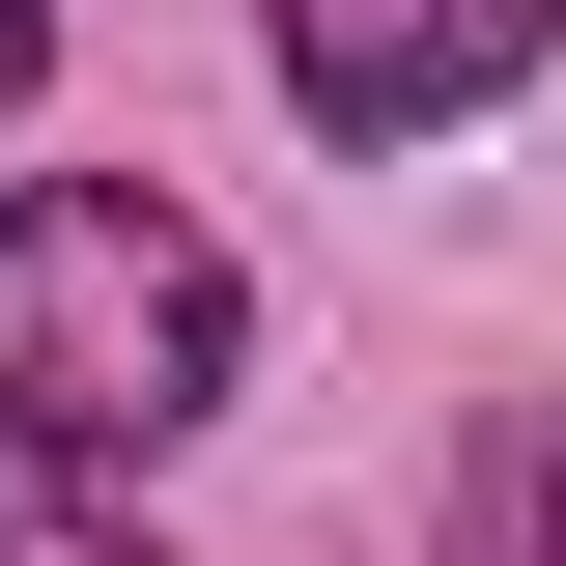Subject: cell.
Returning <instances> with one entry per match:
<instances>
[{"label": "cell", "instance_id": "1", "mask_svg": "<svg viewBox=\"0 0 566 566\" xmlns=\"http://www.w3.org/2000/svg\"><path fill=\"white\" fill-rule=\"evenodd\" d=\"M255 368V283H227L199 199H142V170H29L0 199V424L29 453H170V424Z\"/></svg>", "mask_w": 566, "mask_h": 566}, {"label": "cell", "instance_id": "2", "mask_svg": "<svg viewBox=\"0 0 566 566\" xmlns=\"http://www.w3.org/2000/svg\"><path fill=\"white\" fill-rule=\"evenodd\" d=\"M255 29H283V114L312 142H453V114H510L566 57V0H255Z\"/></svg>", "mask_w": 566, "mask_h": 566}, {"label": "cell", "instance_id": "3", "mask_svg": "<svg viewBox=\"0 0 566 566\" xmlns=\"http://www.w3.org/2000/svg\"><path fill=\"white\" fill-rule=\"evenodd\" d=\"M0 566H142V510L85 482V453H29V424H0Z\"/></svg>", "mask_w": 566, "mask_h": 566}, {"label": "cell", "instance_id": "4", "mask_svg": "<svg viewBox=\"0 0 566 566\" xmlns=\"http://www.w3.org/2000/svg\"><path fill=\"white\" fill-rule=\"evenodd\" d=\"M29 57H57V0H0V114H29Z\"/></svg>", "mask_w": 566, "mask_h": 566}, {"label": "cell", "instance_id": "5", "mask_svg": "<svg viewBox=\"0 0 566 566\" xmlns=\"http://www.w3.org/2000/svg\"><path fill=\"white\" fill-rule=\"evenodd\" d=\"M538 510H566V453H538Z\"/></svg>", "mask_w": 566, "mask_h": 566}]
</instances>
